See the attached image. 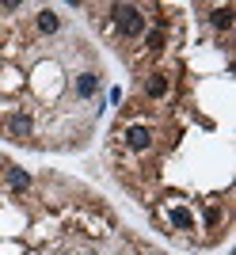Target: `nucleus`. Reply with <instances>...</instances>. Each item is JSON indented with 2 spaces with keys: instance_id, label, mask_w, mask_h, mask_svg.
Here are the masks:
<instances>
[{
  "instance_id": "obj_5",
  "label": "nucleus",
  "mask_w": 236,
  "mask_h": 255,
  "mask_svg": "<svg viewBox=\"0 0 236 255\" xmlns=\"http://www.w3.org/2000/svg\"><path fill=\"white\" fill-rule=\"evenodd\" d=\"M96 92H99V76L96 73H80V76H76V96H80V99L96 96Z\"/></svg>"
},
{
  "instance_id": "obj_7",
  "label": "nucleus",
  "mask_w": 236,
  "mask_h": 255,
  "mask_svg": "<svg viewBox=\"0 0 236 255\" xmlns=\"http://www.w3.org/2000/svg\"><path fill=\"white\" fill-rule=\"evenodd\" d=\"M8 187L11 191H27V187H31V175L23 168H8Z\"/></svg>"
},
{
  "instance_id": "obj_11",
  "label": "nucleus",
  "mask_w": 236,
  "mask_h": 255,
  "mask_svg": "<svg viewBox=\"0 0 236 255\" xmlns=\"http://www.w3.org/2000/svg\"><path fill=\"white\" fill-rule=\"evenodd\" d=\"M221 221V210H217V206H210V210H206V225H217Z\"/></svg>"
},
{
  "instance_id": "obj_1",
  "label": "nucleus",
  "mask_w": 236,
  "mask_h": 255,
  "mask_svg": "<svg viewBox=\"0 0 236 255\" xmlns=\"http://www.w3.org/2000/svg\"><path fill=\"white\" fill-rule=\"evenodd\" d=\"M111 19H115L122 38H141L145 34V11L137 4H111Z\"/></svg>"
},
{
  "instance_id": "obj_9",
  "label": "nucleus",
  "mask_w": 236,
  "mask_h": 255,
  "mask_svg": "<svg viewBox=\"0 0 236 255\" xmlns=\"http://www.w3.org/2000/svg\"><path fill=\"white\" fill-rule=\"evenodd\" d=\"M164 38H168V34H164V27H156V31H145V46H149L152 53L164 50Z\"/></svg>"
},
{
  "instance_id": "obj_4",
  "label": "nucleus",
  "mask_w": 236,
  "mask_h": 255,
  "mask_svg": "<svg viewBox=\"0 0 236 255\" xmlns=\"http://www.w3.org/2000/svg\"><path fill=\"white\" fill-rule=\"evenodd\" d=\"M145 96H149V99H164V96H168V76H164V73H149V80H145Z\"/></svg>"
},
{
  "instance_id": "obj_10",
  "label": "nucleus",
  "mask_w": 236,
  "mask_h": 255,
  "mask_svg": "<svg viewBox=\"0 0 236 255\" xmlns=\"http://www.w3.org/2000/svg\"><path fill=\"white\" fill-rule=\"evenodd\" d=\"M172 225H175V229H183V233H187V229H191V213H187V210H172Z\"/></svg>"
},
{
  "instance_id": "obj_8",
  "label": "nucleus",
  "mask_w": 236,
  "mask_h": 255,
  "mask_svg": "<svg viewBox=\"0 0 236 255\" xmlns=\"http://www.w3.org/2000/svg\"><path fill=\"white\" fill-rule=\"evenodd\" d=\"M210 23H214L217 31H229L233 27V8H214L210 11Z\"/></svg>"
},
{
  "instance_id": "obj_6",
  "label": "nucleus",
  "mask_w": 236,
  "mask_h": 255,
  "mask_svg": "<svg viewBox=\"0 0 236 255\" xmlns=\"http://www.w3.org/2000/svg\"><path fill=\"white\" fill-rule=\"evenodd\" d=\"M34 23H38V31H42V34H54L57 27H61V15H57L54 8H42V11H38V19H34Z\"/></svg>"
},
{
  "instance_id": "obj_3",
  "label": "nucleus",
  "mask_w": 236,
  "mask_h": 255,
  "mask_svg": "<svg viewBox=\"0 0 236 255\" xmlns=\"http://www.w3.org/2000/svg\"><path fill=\"white\" fill-rule=\"evenodd\" d=\"M8 133H11V137H19V141H27L34 133V122L27 115H11L8 118Z\"/></svg>"
},
{
  "instance_id": "obj_2",
  "label": "nucleus",
  "mask_w": 236,
  "mask_h": 255,
  "mask_svg": "<svg viewBox=\"0 0 236 255\" xmlns=\"http://www.w3.org/2000/svg\"><path fill=\"white\" fill-rule=\"evenodd\" d=\"M126 145H129L133 152L152 149V133H149V126H129V129H126Z\"/></svg>"
}]
</instances>
